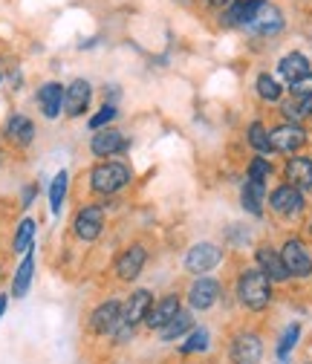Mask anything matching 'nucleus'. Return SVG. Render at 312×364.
Masks as SVG:
<instances>
[{
    "mask_svg": "<svg viewBox=\"0 0 312 364\" xmlns=\"http://www.w3.org/2000/svg\"><path fill=\"white\" fill-rule=\"evenodd\" d=\"M237 298L246 309L260 312L272 301V281L266 278L260 269H246L240 275V281H237Z\"/></svg>",
    "mask_w": 312,
    "mask_h": 364,
    "instance_id": "obj_1",
    "label": "nucleus"
},
{
    "mask_svg": "<svg viewBox=\"0 0 312 364\" xmlns=\"http://www.w3.org/2000/svg\"><path fill=\"white\" fill-rule=\"evenodd\" d=\"M130 182V168L124 162H99L90 171V188L99 194H119Z\"/></svg>",
    "mask_w": 312,
    "mask_h": 364,
    "instance_id": "obj_2",
    "label": "nucleus"
},
{
    "mask_svg": "<svg viewBox=\"0 0 312 364\" xmlns=\"http://www.w3.org/2000/svg\"><path fill=\"white\" fill-rule=\"evenodd\" d=\"M90 327L99 336H113L124 327V304L122 301H104L102 306L93 309L90 315Z\"/></svg>",
    "mask_w": 312,
    "mask_h": 364,
    "instance_id": "obj_3",
    "label": "nucleus"
},
{
    "mask_svg": "<svg viewBox=\"0 0 312 364\" xmlns=\"http://www.w3.org/2000/svg\"><path fill=\"white\" fill-rule=\"evenodd\" d=\"M281 260L289 272V278H309L312 275V257L301 240H286L281 249Z\"/></svg>",
    "mask_w": 312,
    "mask_h": 364,
    "instance_id": "obj_4",
    "label": "nucleus"
},
{
    "mask_svg": "<svg viewBox=\"0 0 312 364\" xmlns=\"http://www.w3.org/2000/svg\"><path fill=\"white\" fill-rule=\"evenodd\" d=\"M102 229H104V211L99 208V205H84L78 214H75V220H72V232L81 237V240H96L99 235H102Z\"/></svg>",
    "mask_w": 312,
    "mask_h": 364,
    "instance_id": "obj_5",
    "label": "nucleus"
},
{
    "mask_svg": "<svg viewBox=\"0 0 312 364\" xmlns=\"http://www.w3.org/2000/svg\"><path fill=\"white\" fill-rule=\"evenodd\" d=\"M90 99H93V90L84 78H75L70 87H64V110L67 116H84L87 107H90Z\"/></svg>",
    "mask_w": 312,
    "mask_h": 364,
    "instance_id": "obj_6",
    "label": "nucleus"
},
{
    "mask_svg": "<svg viewBox=\"0 0 312 364\" xmlns=\"http://www.w3.org/2000/svg\"><path fill=\"white\" fill-rule=\"evenodd\" d=\"M269 142H272V151H281V154H295L303 142H306V130L301 124H281L269 133Z\"/></svg>",
    "mask_w": 312,
    "mask_h": 364,
    "instance_id": "obj_7",
    "label": "nucleus"
},
{
    "mask_svg": "<svg viewBox=\"0 0 312 364\" xmlns=\"http://www.w3.org/2000/svg\"><path fill=\"white\" fill-rule=\"evenodd\" d=\"M246 29H252L257 35H278L284 29V15H281L278 6H272V4H266V0H263Z\"/></svg>",
    "mask_w": 312,
    "mask_h": 364,
    "instance_id": "obj_8",
    "label": "nucleus"
},
{
    "mask_svg": "<svg viewBox=\"0 0 312 364\" xmlns=\"http://www.w3.org/2000/svg\"><path fill=\"white\" fill-rule=\"evenodd\" d=\"M220 260H222V252L214 243H197L185 255V266H188V272H194V275H205V272L214 269Z\"/></svg>",
    "mask_w": 312,
    "mask_h": 364,
    "instance_id": "obj_9",
    "label": "nucleus"
},
{
    "mask_svg": "<svg viewBox=\"0 0 312 364\" xmlns=\"http://www.w3.org/2000/svg\"><path fill=\"white\" fill-rule=\"evenodd\" d=\"M269 203H272V211L281 214V217H298L303 211V194L295 186L275 188L272 197H269Z\"/></svg>",
    "mask_w": 312,
    "mask_h": 364,
    "instance_id": "obj_10",
    "label": "nucleus"
},
{
    "mask_svg": "<svg viewBox=\"0 0 312 364\" xmlns=\"http://www.w3.org/2000/svg\"><path fill=\"white\" fill-rule=\"evenodd\" d=\"M220 292H222V287H220L217 278H197L188 289V301H191L194 309L203 312V309H211L220 301Z\"/></svg>",
    "mask_w": 312,
    "mask_h": 364,
    "instance_id": "obj_11",
    "label": "nucleus"
},
{
    "mask_svg": "<svg viewBox=\"0 0 312 364\" xmlns=\"http://www.w3.org/2000/svg\"><path fill=\"white\" fill-rule=\"evenodd\" d=\"M263 358V341L254 333H240L232 341V361L235 364H257Z\"/></svg>",
    "mask_w": 312,
    "mask_h": 364,
    "instance_id": "obj_12",
    "label": "nucleus"
},
{
    "mask_svg": "<svg viewBox=\"0 0 312 364\" xmlns=\"http://www.w3.org/2000/svg\"><path fill=\"white\" fill-rule=\"evenodd\" d=\"M145 260H148V252H145L142 246L124 249V252L119 255V260H116V275H119L122 281H136L139 272H142V266H145Z\"/></svg>",
    "mask_w": 312,
    "mask_h": 364,
    "instance_id": "obj_13",
    "label": "nucleus"
},
{
    "mask_svg": "<svg viewBox=\"0 0 312 364\" xmlns=\"http://www.w3.org/2000/svg\"><path fill=\"white\" fill-rule=\"evenodd\" d=\"M38 105L47 119H58L64 110V87L58 81H47L38 90Z\"/></svg>",
    "mask_w": 312,
    "mask_h": 364,
    "instance_id": "obj_14",
    "label": "nucleus"
},
{
    "mask_svg": "<svg viewBox=\"0 0 312 364\" xmlns=\"http://www.w3.org/2000/svg\"><path fill=\"white\" fill-rule=\"evenodd\" d=\"M260 4L263 0H229V9L222 12L220 23L222 26H249V21L254 18Z\"/></svg>",
    "mask_w": 312,
    "mask_h": 364,
    "instance_id": "obj_15",
    "label": "nucleus"
},
{
    "mask_svg": "<svg viewBox=\"0 0 312 364\" xmlns=\"http://www.w3.org/2000/svg\"><path fill=\"white\" fill-rule=\"evenodd\" d=\"M257 269L263 272L269 281H289V272H286V266H284V260H281V252H275V249H269V246H260L257 249Z\"/></svg>",
    "mask_w": 312,
    "mask_h": 364,
    "instance_id": "obj_16",
    "label": "nucleus"
},
{
    "mask_svg": "<svg viewBox=\"0 0 312 364\" xmlns=\"http://www.w3.org/2000/svg\"><path fill=\"white\" fill-rule=\"evenodd\" d=\"M176 312H180V298L168 295V298L151 304V309H148V315H145V324H148L151 330H162Z\"/></svg>",
    "mask_w": 312,
    "mask_h": 364,
    "instance_id": "obj_17",
    "label": "nucleus"
},
{
    "mask_svg": "<svg viewBox=\"0 0 312 364\" xmlns=\"http://www.w3.org/2000/svg\"><path fill=\"white\" fill-rule=\"evenodd\" d=\"M286 179L298 191H312V159L309 156H292L286 162Z\"/></svg>",
    "mask_w": 312,
    "mask_h": 364,
    "instance_id": "obj_18",
    "label": "nucleus"
},
{
    "mask_svg": "<svg viewBox=\"0 0 312 364\" xmlns=\"http://www.w3.org/2000/svg\"><path fill=\"white\" fill-rule=\"evenodd\" d=\"M124 148H127V139L119 130H99L90 142V151L96 156H113V154H122Z\"/></svg>",
    "mask_w": 312,
    "mask_h": 364,
    "instance_id": "obj_19",
    "label": "nucleus"
},
{
    "mask_svg": "<svg viewBox=\"0 0 312 364\" xmlns=\"http://www.w3.org/2000/svg\"><path fill=\"white\" fill-rule=\"evenodd\" d=\"M151 304H154V295H151L148 289H136V292L127 298V304H124V324L133 327V324L145 321V315H148Z\"/></svg>",
    "mask_w": 312,
    "mask_h": 364,
    "instance_id": "obj_20",
    "label": "nucleus"
},
{
    "mask_svg": "<svg viewBox=\"0 0 312 364\" xmlns=\"http://www.w3.org/2000/svg\"><path fill=\"white\" fill-rule=\"evenodd\" d=\"M263 200H266V186H263V182H260V179H246V186H243V191H240L243 208H246L249 214L260 217V214H263Z\"/></svg>",
    "mask_w": 312,
    "mask_h": 364,
    "instance_id": "obj_21",
    "label": "nucleus"
},
{
    "mask_svg": "<svg viewBox=\"0 0 312 364\" xmlns=\"http://www.w3.org/2000/svg\"><path fill=\"white\" fill-rule=\"evenodd\" d=\"M32 272H35V246H29V249H26L23 263H21V266H18V272H15V281H12V295H15V298H23V295L29 292Z\"/></svg>",
    "mask_w": 312,
    "mask_h": 364,
    "instance_id": "obj_22",
    "label": "nucleus"
},
{
    "mask_svg": "<svg viewBox=\"0 0 312 364\" xmlns=\"http://www.w3.org/2000/svg\"><path fill=\"white\" fill-rule=\"evenodd\" d=\"M6 136H9L12 142H18V145H29V142L35 139V124H32V119L15 113V116L6 122Z\"/></svg>",
    "mask_w": 312,
    "mask_h": 364,
    "instance_id": "obj_23",
    "label": "nucleus"
},
{
    "mask_svg": "<svg viewBox=\"0 0 312 364\" xmlns=\"http://www.w3.org/2000/svg\"><path fill=\"white\" fill-rule=\"evenodd\" d=\"M194 330V318H191V312H176L173 318H171V321L159 330V336L165 338V341H176V338H180V336H185V333H191Z\"/></svg>",
    "mask_w": 312,
    "mask_h": 364,
    "instance_id": "obj_24",
    "label": "nucleus"
},
{
    "mask_svg": "<svg viewBox=\"0 0 312 364\" xmlns=\"http://www.w3.org/2000/svg\"><path fill=\"white\" fill-rule=\"evenodd\" d=\"M306 70H309V61H306V55H301V53H289V55H284L281 64H278V73H281L289 84L298 81Z\"/></svg>",
    "mask_w": 312,
    "mask_h": 364,
    "instance_id": "obj_25",
    "label": "nucleus"
},
{
    "mask_svg": "<svg viewBox=\"0 0 312 364\" xmlns=\"http://www.w3.org/2000/svg\"><path fill=\"white\" fill-rule=\"evenodd\" d=\"M67 171H58L55 179H53V186H50V211L53 214H61V205H64V197H67Z\"/></svg>",
    "mask_w": 312,
    "mask_h": 364,
    "instance_id": "obj_26",
    "label": "nucleus"
},
{
    "mask_svg": "<svg viewBox=\"0 0 312 364\" xmlns=\"http://www.w3.org/2000/svg\"><path fill=\"white\" fill-rule=\"evenodd\" d=\"M257 93H260L263 102H281L284 90H281V84L269 73H263V75H257Z\"/></svg>",
    "mask_w": 312,
    "mask_h": 364,
    "instance_id": "obj_27",
    "label": "nucleus"
},
{
    "mask_svg": "<svg viewBox=\"0 0 312 364\" xmlns=\"http://www.w3.org/2000/svg\"><path fill=\"white\" fill-rule=\"evenodd\" d=\"M249 145L257 151V154H269L272 151V142H269V130H266L260 122H254L249 127Z\"/></svg>",
    "mask_w": 312,
    "mask_h": 364,
    "instance_id": "obj_28",
    "label": "nucleus"
},
{
    "mask_svg": "<svg viewBox=\"0 0 312 364\" xmlns=\"http://www.w3.org/2000/svg\"><path fill=\"white\" fill-rule=\"evenodd\" d=\"M32 240H35V220L26 217V220H21V225H18V235H15L12 249H15V252H26V249L32 246Z\"/></svg>",
    "mask_w": 312,
    "mask_h": 364,
    "instance_id": "obj_29",
    "label": "nucleus"
},
{
    "mask_svg": "<svg viewBox=\"0 0 312 364\" xmlns=\"http://www.w3.org/2000/svg\"><path fill=\"white\" fill-rule=\"evenodd\" d=\"M298 338H301V324H289L286 327V333L281 336V341H278V355L281 358H286L289 353H292V347L298 344Z\"/></svg>",
    "mask_w": 312,
    "mask_h": 364,
    "instance_id": "obj_30",
    "label": "nucleus"
},
{
    "mask_svg": "<svg viewBox=\"0 0 312 364\" xmlns=\"http://www.w3.org/2000/svg\"><path fill=\"white\" fill-rule=\"evenodd\" d=\"M208 350V330H194L188 341H183L180 353H203Z\"/></svg>",
    "mask_w": 312,
    "mask_h": 364,
    "instance_id": "obj_31",
    "label": "nucleus"
},
{
    "mask_svg": "<svg viewBox=\"0 0 312 364\" xmlns=\"http://www.w3.org/2000/svg\"><path fill=\"white\" fill-rule=\"evenodd\" d=\"M289 93H292L295 99H306V96L312 93V67H309L298 81H292V84H289Z\"/></svg>",
    "mask_w": 312,
    "mask_h": 364,
    "instance_id": "obj_32",
    "label": "nucleus"
},
{
    "mask_svg": "<svg viewBox=\"0 0 312 364\" xmlns=\"http://www.w3.org/2000/svg\"><path fill=\"white\" fill-rule=\"evenodd\" d=\"M269 173H272V165L266 162L263 156H254V159H252V165H249V179L266 182V179H269Z\"/></svg>",
    "mask_w": 312,
    "mask_h": 364,
    "instance_id": "obj_33",
    "label": "nucleus"
},
{
    "mask_svg": "<svg viewBox=\"0 0 312 364\" xmlns=\"http://www.w3.org/2000/svg\"><path fill=\"white\" fill-rule=\"evenodd\" d=\"M116 116H119V113H116V107H113V105H104V107L90 119V127H93V130H102V127H104V124H110Z\"/></svg>",
    "mask_w": 312,
    "mask_h": 364,
    "instance_id": "obj_34",
    "label": "nucleus"
},
{
    "mask_svg": "<svg viewBox=\"0 0 312 364\" xmlns=\"http://www.w3.org/2000/svg\"><path fill=\"white\" fill-rule=\"evenodd\" d=\"M298 105H301V119H312V93L306 99H298Z\"/></svg>",
    "mask_w": 312,
    "mask_h": 364,
    "instance_id": "obj_35",
    "label": "nucleus"
},
{
    "mask_svg": "<svg viewBox=\"0 0 312 364\" xmlns=\"http://www.w3.org/2000/svg\"><path fill=\"white\" fill-rule=\"evenodd\" d=\"M6 304H9V298H6V295H0V315L6 312Z\"/></svg>",
    "mask_w": 312,
    "mask_h": 364,
    "instance_id": "obj_36",
    "label": "nucleus"
},
{
    "mask_svg": "<svg viewBox=\"0 0 312 364\" xmlns=\"http://www.w3.org/2000/svg\"><path fill=\"white\" fill-rule=\"evenodd\" d=\"M208 4H229V0H208Z\"/></svg>",
    "mask_w": 312,
    "mask_h": 364,
    "instance_id": "obj_37",
    "label": "nucleus"
},
{
    "mask_svg": "<svg viewBox=\"0 0 312 364\" xmlns=\"http://www.w3.org/2000/svg\"><path fill=\"white\" fill-rule=\"evenodd\" d=\"M309 235H312V223H309Z\"/></svg>",
    "mask_w": 312,
    "mask_h": 364,
    "instance_id": "obj_38",
    "label": "nucleus"
},
{
    "mask_svg": "<svg viewBox=\"0 0 312 364\" xmlns=\"http://www.w3.org/2000/svg\"><path fill=\"white\" fill-rule=\"evenodd\" d=\"M281 364H286V358H281Z\"/></svg>",
    "mask_w": 312,
    "mask_h": 364,
    "instance_id": "obj_39",
    "label": "nucleus"
},
{
    "mask_svg": "<svg viewBox=\"0 0 312 364\" xmlns=\"http://www.w3.org/2000/svg\"><path fill=\"white\" fill-rule=\"evenodd\" d=\"M0 78H4V73H0Z\"/></svg>",
    "mask_w": 312,
    "mask_h": 364,
    "instance_id": "obj_40",
    "label": "nucleus"
}]
</instances>
